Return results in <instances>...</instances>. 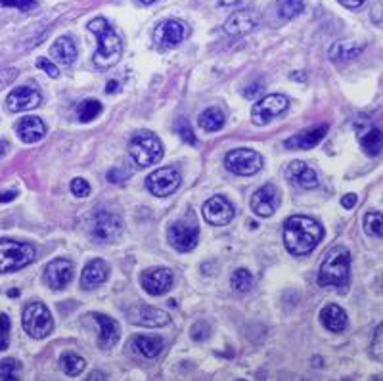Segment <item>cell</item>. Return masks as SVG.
<instances>
[{
  "instance_id": "d6a6232c",
  "label": "cell",
  "mask_w": 383,
  "mask_h": 381,
  "mask_svg": "<svg viewBox=\"0 0 383 381\" xmlns=\"http://www.w3.org/2000/svg\"><path fill=\"white\" fill-rule=\"evenodd\" d=\"M253 287V276L246 268H238L232 274V289L238 293H247Z\"/></svg>"
},
{
  "instance_id": "ba28073f",
  "label": "cell",
  "mask_w": 383,
  "mask_h": 381,
  "mask_svg": "<svg viewBox=\"0 0 383 381\" xmlns=\"http://www.w3.org/2000/svg\"><path fill=\"white\" fill-rule=\"evenodd\" d=\"M90 236L96 239V242H102V244H110L113 239H117L123 232V223L121 218L113 215V213L100 211L92 215L89 223Z\"/></svg>"
},
{
  "instance_id": "60d3db41",
  "label": "cell",
  "mask_w": 383,
  "mask_h": 381,
  "mask_svg": "<svg viewBox=\"0 0 383 381\" xmlns=\"http://www.w3.org/2000/svg\"><path fill=\"white\" fill-rule=\"evenodd\" d=\"M37 68L44 69L48 73V77H52V79H58V77H60V69H58V65H54L48 58H39V60H37Z\"/></svg>"
},
{
  "instance_id": "7c38bea8",
  "label": "cell",
  "mask_w": 383,
  "mask_h": 381,
  "mask_svg": "<svg viewBox=\"0 0 383 381\" xmlns=\"http://www.w3.org/2000/svg\"><path fill=\"white\" fill-rule=\"evenodd\" d=\"M188 25L178 20H165L153 31V42L163 50L175 48L188 37Z\"/></svg>"
},
{
  "instance_id": "c3c4849f",
  "label": "cell",
  "mask_w": 383,
  "mask_h": 381,
  "mask_svg": "<svg viewBox=\"0 0 383 381\" xmlns=\"http://www.w3.org/2000/svg\"><path fill=\"white\" fill-rule=\"evenodd\" d=\"M339 2H341L343 6L353 8V10H355V8H360L364 4V0H339Z\"/></svg>"
},
{
  "instance_id": "5bb4252c",
  "label": "cell",
  "mask_w": 383,
  "mask_h": 381,
  "mask_svg": "<svg viewBox=\"0 0 383 381\" xmlns=\"http://www.w3.org/2000/svg\"><path fill=\"white\" fill-rule=\"evenodd\" d=\"M87 318L94 322L96 334H98V347L100 349L115 347V343L119 341V335H121L119 324H117L113 318H110V316L98 313H90Z\"/></svg>"
},
{
  "instance_id": "b9f144b4",
  "label": "cell",
  "mask_w": 383,
  "mask_h": 381,
  "mask_svg": "<svg viewBox=\"0 0 383 381\" xmlns=\"http://www.w3.org/2000/svg\"><path fill=\"white\" fill-rule=\"evenodd\" d=\"M209 334H211V327L207 326L206 322H199V324H196V326L192 327V337H194L196 341L207 339Z\"/></svg>"
},
{
  "instance_id": "484cf974",
  "label": "cell",
  "mask_w": 383,
  "mask_h": 381,
  "mask_svg": "<svg viewBox=\"0 0 383 381\" xmlns=\"http://www.w3.org/2000/svg\"><path fill=\"white\" fill-rule=\"evenodd\" d=\"M50 54L54 58L56 63H62V65H71L77 60V44L75 41L63 35L60 39H56L54 46L50 48Z\"/></svg>"
},
{
  "instance_id": "e0dca14e",
  "label": "cell",
  "mask_w": 383,
  "mask_h": 381,
  "mask_svg": "<svg viewBox=\"0 0 383 381\" xmlns=\"http://www.w3.org/2000/svg\"><path fill=\"white\" fill-rule=\"evenodd\" d=\"M234 215H236V211H234L232 204L226 198H222V196H213L203 205V217L213 226L228 225L234 218Z\"/></svg>"
},
{
  "instance_id": "9a60e30c",
  "label": "cell",
  "mask_w": 383,
  "mask_h": 381,
  "mask_svg": "<svg viewBox=\"0 0 383 381\" xmlns=\"http://www.w3.org/2000/svg\"><path fill=\"white\" fill-rule=\"evenodd\" d=\"M73 278V263L68 259H54L44 268V282L50 289H65Z\"/></svg>"
},
{
  "instance_id": "5b68a950",
  "label": "cell",
  "mask_w": 383,
  "mask_h": 381,
  "mask_svg": "<svg viewBox=\"0 0 383 381\" xmlns=\"http://www.w3.org/2000/svg\"><path fill=\"white\" fill-rule=\"evenodd\" d=\"M37 257L33 245L15 239H0V273H15L31 265Z\"/></svg>"
},
{
  "instance_id": "f546056e",
  "label": "cell",
  "mask_w": 383,
  "mask_h": 381,
  "mask_svg": "<svg viewBox=\"0 0 383 381\" xmlns=\"http://www.w3.org/2000/svg\"><path fill=\"white\" fill-rule=\"evenodd\" d=\"M360 148H363L366 156H379L382 154V130L374 129V127L368 129V132L360 137Z\"/></svg>"
},
{
  "instance_id": "e575fe53",
  "label": "cell",
  "mask_w": 383,
  "mask_h": 381,
  "mask_svg": "<svg viewBox=\"0 0 383 381\" xmlns=\"http://www.w3.org/2000/svg\"><path fill=\"white\" fill-rule=\"evenodd\" d=\"M303 10H305V2L303 0H284L278 6V14L284 20H294V18L301 14Z\"/></svg>"
},
{
  "instance_id": "836d02e7",
  "label": "cell",
  "mask_w": 383,
  "mask_h": 381,
  "mask_svg": "<svg viewBox=\"0 0 383 381\" xmlns=\"http://www.w3.org/2000/svg\"><path fill=\"white\" fill-rule=\"evenodd\" d=\"M364 232H366L368 236H377V238H382L383 234L382 213L379 211L366 213V217H364Z\"/></svg>"
},
{
  "instance_id": "1f68e13d",
  "label": "cell",
  "mask_w": 383,
  "mask_h": 381,
  "mask_svg": "<svg viewBox=\"0 0 383 381\" xmlns=\"http://www.w3.org/2000/svg\"><path fill=\"white\" fill-rule=\"evenodd\" d=\"M100 113H102V104L98 102V100H84L77 108V119L81 123L94 121Z\"/></svg>"
},
{
  "instance_id": "603a6c76",
  "label": "cell",
  "mask_w": 383,
  "mask_h": 381,
  "mask_svg": "<svg viewBox=\"0 0 383 381\" xmlns=\"http://www.w3.org/2000/svg\"><path fill=\"white\" fill-rule=\"evenodd\" d=\"M110 276V268L102 259L90 261L89 265L82 268L81 274V286L82 289H96L100 287Z\"/></svg>"
},
{
  "instance_id": "7dc6e473",
  "label": "cell",
  "mask_w": 383,
  "mask_h": 381,
  "mask_svg": "<svg viewBox=\"0 0 383 381\" xmlns=\"http://www.w3.org/2000/svg\"><path fill=\"white\" fill-rule=\"evenodd\" d=\"M341 205L345 207V209H353V207L356 205V196H355V194H347V196H343Z\"/></svg>"
},
{
  "instance_id": "7a4b0ae2",
  "label": "cell",
  "mask_w": 383,
  "mask_h": 381,
  "mask_svg": "<svg viewBox=\"0 0 383 381\" xmlns=\"http://www.w3.org/2000/svg\"><path fill=\"white\" fill-rule=\"evenodd\" d=\"M87 27L98 39V50L92 58L96 68L102 69V71L113 68L123 56V41H121L119 33L111 27L110 21L106 18H94L92 21H89Z\"/></svg>"
},
{
  "instance_id": "f907efd6",
  "label": "cell",
  "mask_w": 383,
  "mask_h": 381,
  "mask_svg": "<svg viewBox=\"0 0 383 381\" xmlns=\"http://www.w3.org/2000/svg\"><path fill=\"white\" fill-rule=\"evenodd\" d=\"M117 87H119V85H117L115 81H111L110 85H108V89H106V92H108V94H110V92H111V90H113V89L117 90Z\"/></svg>"
},
{
  "instance_id": "3957f363",
  "label": "cell",
  "mask_w": 383,
  "mask_h": 381,
  "mask_svg": "<svg viewBox=\"0 0 383 381\" xmlns=\"http://www.w3.org/2000/svg\"><path fill=\"white\" fill-rule=\"evenodd\" d=\"M351 273V253L347 247L337 245L329 249L326 259L322 263L318 273V284L324 287H343L347 286Z\"/></svg>"
},
{
  "instance_id": "83f0119b",
  "label": "cell",
  "mask_w": 383,
  "mask_h": 381,
  "mask_svg": "<svg viewBox=\"0 0 383 381\" xmlns=\"http://www.w3.org/2000/svg\"><path fill=\"white\" fill-rule=\"evenodd\" d=\"M363 52V46L353 41H337L334 46L329 48V60L334 61H347L353 60Z\"/></svg>"
},
{
  "instance_id": "74e56055",
  "label": "cell",
  "mask_w": 383,
  "mask_h": 381,
  "mask_svg": "<svg viewBox=\"0 0 383 381\" xmlns=\"http://www.w3.org/2000/svg\"><path fill=\"white\" fill-rule=\"evenodd\" d=\"M8 345H10V318L4 313H0V353L6 351Z\"/></svg>"
},
{
  "instance_id": "f6af8a7d",
  "label": "cell",
  "mask_w": 383,
  "mask_h": 381,
  "mask_svg": "<svg viewBox=\"0 0 383 381\" xmlns=\"http://www.w3.org/2000/svg\"><path fill=\"white\" fill-rule=\"evenodd\" d=\"M382 334L383 327L377 326V332L376 335H374V356H376L379 362H382Z\"/></svg>"
},
{
  "instance_id": "4dcf8cb0",
  "label": "cell",
  "mask_w": 383,
  "mask_h": 381,
  "mask_svg": "<svg viewBox=\"0 0 383 381\" xmlns=\"http://www.w3.org/2000/svg\"><path fill=\"white\" fill-rule=\"evenodd\" d=\"M60 368L63 370V374L75 377V375L81 374L82 370L87 368V362H84L82 356H79V354L75 353H63L62 356H60Z\"/></svg>"
},
{
  "instance_id": "f35d334b",
  "label": "cell",
  "mask_w": 383,
  "mask_h": 381,
  "mask_svg": "<svg viewBox=\"0 0 383 381\" xmlns=\"http://www.w3.org/2000/svg\"><path fill=\"white\" fill-rule=\"evenodd\" d=\"M71 192H73V196H77V198H87L90 194L89 182L84 178H75L71 182Z\"/></svg>"
},
{
  "instance_id": "44dd1931",
  "label": "cell",
  "mask_w": 383,
  "mask_h": 381,
  "mask_svg": "<svg viewBox=\"0 0 383 381\" xmlns=\"http://www.w3.org/2000/svg\"><path fill=\"white\" fill-rule=\"evenodd\" d=\"M129 320L134 322L137 326L158 327V326H167V324L171 322V316L165 313V311H161V308L142 305V306H138V308H130Z\"/></svg>"
},
{
  "instance_id": "ffe728a7",
  "label": "cell",
  "mask_w": 383,
  "mask_h": 381,
  "mask_svg": "<svg viewBox=\"0 0 383 381\" xmlns=\"http://www.w3.org/2000/svg\"><path fill=\"white\" fill-rule=\"evenodd\" d=\"M286 178L289 184H294L303 190H313L318 186V175L313 167H308L305 161H291L286 169Z\"/></svg>"
},
{
  "instance_id": "2e32d148",
  "label": "cell",
  "mask_w": 383,
  "mask_h": 381,
  "mask_svg": "<svg viewBox=\"0 0 383 381\" xmlns=\"http://www.w3.org/2000/svg\"><path fill=\"white\" fill-rule=\"evenodd\" d=\"M42 102L41 92L33 87H18L14 89L6 98V108L12 113H21V111H29V109L39 108Z\"/></svg>"
},
{
  "instance_id": "30bf717a",
  "label": "cell",
  "mask_w": 383,
  "mask_h": 381,
  "mask_svg": "<svg viewBox=\"0 0 383 381\" xmlns=\"http://www.w3.org/2000/svg\"><path fill=\"white\" fill-rule=\"evenodd\" d=\"M287 106H289V100L284 94H268L255 104L251 119L257 127H265L270 121H274L276 117H280L287 109Z\"/></svg>"
},
{
  "instance_id": "8992f818",
  "label": "cell",
  "mask_w": 383,
  "mask_h": 381,
  "mask_svg": "<svg viewBox=\"0 0 383 381\" xmlns=\"http://www.w3.org/2000/svg\"><path fill=\"white\" fill-rule=\"evenodd\" d=\"M167 239L169 244L180 253L192 251L196 245H198L199 239V226L198 220L194 217V213L188 211L182 218L175 220L169 230H167Z\"/></svg>"
},
{
  "instance_id": "4fadbf2b",
  "label": "cell",
  "mask_w": 383,
  "mask_h": 381,
  "mask_svg": "<svg viewBox=\"0 0 383 381\" xmlns=\"http://www.w3.org/2000/svg\"><path fill=\"white\" fill-rule=\"evenodd\" d=\"M280 190L274 186V184H267L259 190L255 192L253 198H251V209L257 217H272L276 209L280 207Z\"/></svg>"
},
{
  "instance_id": "ab89813d",
  "label": "cell",
  "mask_w": 383,
  "mask_h": 381,
  "mask_svg": "<svg viewBox=\"0 0 383 381\" xmlns=\"http://www.w3.org/2000/svg\"><path fill=\"white\" fill-rule=\"evenodd\" d=\"M0 4L6 8H18V10H23V12L37 6L34 0H0Z\"/></svg>"
},
{
  "instance_id": "f1b7e54d",
  "label": "cell",
  "mask_w": 383,
  "mask_h": 381,
  "mask_svg": "<svg viewBox=\"0 0 383 381\" xmlns=\"http://www.w3.org/2000/svg\"><path fill=\"white\" fill-rule=\"evenodd\" d=\"M225 113L219 108L206 109L201 115L198 117V125L207 132H217L225 127Z\"/></svg>"
},
{
  "instance_id": "d6986e66",
  "label": "cell",
  "mask_w": 383,
  "mask_h": 381,
  "mask_svg": "<svg viewBox=\"0 0 383 381\" xmlns=\"http://www.w3.org/2000/svg\"><path fill=\"white\" fill-rule=\"evenodd\" d=\"M329 130V125L322 123V125H316L313 129L303 130V132H297L294 137H289L286 140L287 150H310L326 138Z\"/></svg>"
},
{
  "instance_id": "52a82bcc",
  "label": "cell",
  "mask_w": 383,
  "mask_h": 381,
  "mask_svg": "<svg viewBox=\"0 0 383 381\" xmlns=\"http://www.w3.org/2000/svg\"><path fill=\"white\" fill-rule=\"evenodd\" d=\"M21 322H23V330L27 332L33 339H44L48 335L52 334L54 330V318L52 314L46 308L44 303H29L25 308H23V316H21Z\"/></svg>"
},
{
  "instance_id": "d590c367",
  "label": "cell",
  "mask_w": 383,
  "mask_h": 381,
  "mask_svg": "<svg viewBox=\"0 0 383 381\" xmlns=\"http://www.w3.org/2000/svg\"><path fill=\"white\" fill-rule=\"evenodd\" d=\"M21 364L15 358H4L0 362V380H18Z\"/></svg>"
},
{
  "instance_id": "7bdbcfd3",
  "label": "cell",
  "mask_w": 383,
  "mask_h": 381,
  "mask_svg": "<svg viewBox=\"0 0 383 381\" xmlns=\"http://www.w3.org/2000/svg\"><path fill=\"white\" fill-rule=\"evenodd\" d=\"M15 77H18V69L14 68L2 69V71H0V90H4L10 82H14Z\"/></svg>"
},
{
  "instance_id": "6da1fadb",
  "label": "cell",
  "mask_w": 383,
  "mask_h": 381,
  "mask_svg": "<svg viewBox=\"0 0 383 381\" xmlns=\"http://www.w3.org/2000/svg\"><path fill=\"white\" fill-rule=\"evenodd\" d=\"M322 238H324V228L315 218L294 215L284 223V244L291 255L305 257L320 244Z\"/></svg>"
},
{
  "instance_id": "681fc988",
  "label": "cell",
  "mask_w": 383,
  "mask_h": 381,
  "mask_svg": "<svg viewBox=\"0 0 383 381\" xmlns=\"http://www.w3.org/2000/svg\"><path fill=\"white\" fill-rule=\"evenodd\" d=\"M18 196V192L12 190V192H0V201L4 204V201H12V199Z\"/></svg>"
},
{
  "instance_id": "4316f807",
  "label": "cell",
  "mask_w": 383,
  "mask_h": 381,
  "mask_svg": "<svg viewBox=\"0 0 383 381\" xmlns=\"http://www.w3.org/2000/svg\"><path fill=\"white\" fill-rule=\"evenodd\" d=\"M134 349L146 358H156L165 349V341L159 335H137Z\"/></svg>"
},
{
  "instance_id": "9c48e42d",
  "label": "cell",
  "mask_w": 383,
  "mask_h": 381,
  "mask_svg": "<svg viewBox=\"0 0 383 381\" xmlns=\"http://www.w3.org/2000/svg\"><path fill=\"white\" fill-rule=\"evenodd\" d=\"M225 165L226 169L238 177H253L263 169V157L253 150L239 148V150H232L226 156Z\"/></svg>"
},
{
  "instance_id": "8fae6325",
  "label": "cell",
  "mask_w": 383,
  "mask_h": 381,
  "mask_svg": "<svg viewBox=\"0 0 383 381\" xmlns=\"http://www.w3.org/2000/svg\"><path fill=\"white\" fill-rule=\"evenodd\" d=\"M180 173L175 167H163V169L153 170L150 177L146 178L148 190L158 196V198H167L180 188Z\"/></svg>"
},
{
  "instance_id": "cb8c5ba5",
  "label": "cell",
  "mask_w": 383,
  "mask_h": 381,
  "mask_svg": "<svg viewBox=\"0 0 383 381\" xmlns=\"http://www.w3.org/2000/svg\"><path fill=\"white\" fill-rule=\"evenodd\" d=\"M15 132L18 137L23 140L25 144H34L39 142L41 138H44L46 135V125L42 123V119L39 117H23L18 125H15Z\"/></svg>"
},
{
  "instance_id": "7402d4cb",
  "label": "cell",
  "mask_w": 383,
  "mask_h": 381,
  "mask_svg": "<svg viewBox=\"0 0 383 381\" xmlns=\"http://www.w3.org/2000/svg\"><path fill=\"white\" fill-rule=\"evenodd\" d=\"M172 273L169 268H151L142 274V287L150 295H163L172 287Z\"/></svg>"
},
{
  "instance_id": "277c9868",
  "label": "cell",
  "mask_w": 383,
  "mask_h": 381,
  "mask_svg": "<svg viewBox=\"0 0 383 381\" xmlns=\"http://www.w3.org/2000/svg\"><path fill=\"white\" fill-rule=\"evenodd\" d=\"M130 157L134 159L138 167H151L163 157V146L158 135L151 130H140L134 137L130 138L129 144Z\"/></svg>"
},
{
  "instance_id": "bcb514c9",
  "label": "cell",
  "mask_w": 383,
  "mask_h": 381,
  "mask_svg": "<svg viewBox=\"0 0 383 381\" xmlns=\"http://www.w3.org/2000/svg\"><path fill=\"white\" fill-rule=\"evenodd\" d=\"M263 92V85L260 82H255V85H249L246 90H244V96L246 98H255V96H259Z\"/></svg>"
},
{
  "instance_id": "ee69618b",
  "label": "cell",
  "mask_w": 383,
  "mask_h": 381,
  "mask_svg": "<svg viewBox=\"0 0 383 381\" xmlns=\"http://www.w3.org/2000/svg\"><path fill=\"white\" fill-rule=\"evenodd\" d=\"M127 178H129V173H127V170H121V169L108 170V180H110L111 184H113V182H115V184L125 182Z\"/></svg>"
},
{
  "instance_id": "d4e9b609",
  "label": "cell",
  "mask_w": 383,
  "mask_h": 381,
  "mask_svg": "<svg viewBox=\"0 0 383 381\" xmlns=\"http://www.w3.org/2000/svg\"><path fill=\"white\" fill-rule=\"evenodd\" d=\"M320 322L324 324L326 330L329 332H334V334H339L343 332L345 327H347V313L343 311L339 305H334V303H329L320 311Z\"/></svg>"
},
{
  "instance_id": "8d00e7d4",
  "label": "cell",
  "mask_w": 383,
  "mask_h": 381,
  "mask_svg": "<svg viewBox=\"0 0 383 381\" xmlns=\"http://www.w3.org/2000/svg\"><path fill=\"white\" fill-rule=\"evenodd\" d=\"M177 132L178 137L182 138L186 144H192V146H196V135H194V130H192V125L188 123V119H180L177 125Z\"/></svg>"
},
{
  "instance_id": "816d5d0a",
  "label": "cell",
  "mask_w": 383,
  "mask_h": 381,
  "mask_svg": "<svg viewBox=\"0 0 383 381\" xmlns=\"http://www.w3.org/2000/svg\"><path fill=\"white\" fill-rule=\"evenodd\" d=\"M144 4H151V2H156V0H142Z\"/></svg>"
},
{
  "instance_id": "ac0fdd59",
  "label": "cell",
  "mask_w": 383,
  "mask_h": 381,
  "mask_svg": "<svg viewBox=\"0 0 383 381\" xmlns=\"http://www.w3.org/2000/svg\"><path fill=\"white\" fill-rule=\"evenodd\" d=\"M260 15L255 10H239L236 14H232L225 23V31L230 37H241V35L251 33L253 29L259 27Z\"/></svg>"
}]
</instances>
